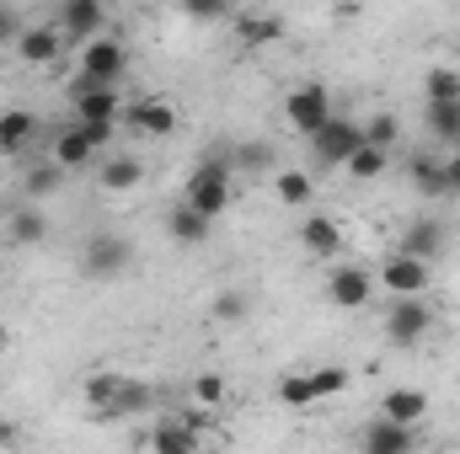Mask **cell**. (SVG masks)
<instances>
[{
	"mask_svg": "<svg viewBox=\"0 0 460 454\" xmlns=\"http://www.w3.org/2000/svg\"><path fill=\"white\" fill-rule=\"evenodd\" d=\"M128 70V48L108 38V32H97V38H86V48H81V75L70 81V97H81V92H92V86H118V75Z\"/></svg>",
	"mask_w": 460,
	"mask_h": 454,
	"instance_id": "obj_1",
	"label": "cell"
},
{
	"mask_svg": "<svg viewBox=\"0 0 460 454\" xmlns=\"http://www.w3.org/2000/svg\"><path fill=\"white\" fill-rule=\"evenodd\" d=\"M182 204H193L204 220H226L230 204H235V198H230V161L226 155L193 166V177H188V188H182Z\"/></svg>",
	"mask_w": 460,
	"mask_h": 454,
	"instance_id": "obj_2",
	"label": "cell"
},
{
	"mask_svg": "<svg viewBox=\"0 0 460 454\" xmlns=\"http://www.w3.org/2000/svg\"><path fill=\"white\" fill-rule=\"evenodd\" d=\"M128 262H134V246H128L118 230H97V235H86V246H81V273L97 278V284L123 278Z\"/></svg>",
	"mask_w": 460,
	"mask_h": 454,
	"instance_id": "obj_3",
	"label": "cell"
},
{
	"mask_svg": "<svg viewBox=\"0 0 460 454\" xmlns=\"http://www.w3.org/2000/svg\"><path fill=\"white\" fill-rule=\"evenodd\" d=\"M305 144H311V155H316V166L322 171H332V166H348V155L364 144V123H353V118L332 113L316 134H305Z\"/></svg>",
	"mask_w": 460,
	"mask_h": 454,
	"instance_id": "obj_4",
	"label": "cell"
},
{
	"mask_svg": "<svg viewBox=\"0 0 460 454\" xmlns=\"http://www.w3.org/2000/svg\"><path fill=\"white\" fill-rule=\"evenodd\" d=\"M284 118H289V128L305 139V134H316L327 118H332V92L322 86V81H305V86H295L289 97H284Z\"/></svg>",
	"mask_w": 460,
	"mask_h": 454,
	"instance_id": "obj_5",
	"label": "cell"
},
{
	"mask_svg": "<svg viewBox=\"0 0 460 454\" xmlns=\"http://www.w3.org/2000/svg\"><path fill=\"white\" fill-rule=\"evenodd\" d=\"M375 284L391 289V300H396V294H423V289L434 284V262H429V257H412V251H391L385 267L375 273Z\"/></svg>",
	"mask_w": 460,
	"mask_h": 454,
	"instance_id": "obj_6",
	"label": "cell"
},
{
	"mask_svg": "<svg viewBox=\"0 0 460 454\" xmlns=\"http://www.w3.org/2000/svg\"><path fill=\"white\" fill-rule=\"evenodd\" d=\"M429 327H434V310L423 305V294H396V305L385 316V337L396 347H412V342L429 337Z\"/></svg>",
	"mask_w": 460,
	"mask_h": 454,
	"instance_id": "obj_7",
	"label": "cell"
},
{
	"mask_svg": "<svg viewBox=\"0 0 460 454\" xmlns=\"http://www.w3.org/2000/svg\"><path fill=\"white\" fill-rule=\"evenodd\" d=\"M369 294H375V273H369V267L343 262V267H332V273H327V300H332L338 310H364V305H369Z\"/></svg>",
	"mask_w": 460,
	"mask_h": 454,
	"instance_id": "obj_8",
	"label": "cell"
},
{
	"mask_svg": "<svg viewBox=\"0 0 460 454\" xmlns=\"http://www.w3.org/2000/svg\"><path fill=\"white\" fill-rule=\"evenodd\" d=\"M54 27H59L65 38H75V43L97 38V32L108 27V0H59V16H54Z\"/></svg>",
	"mask_w": 460,
	"mask_h": 454,
	"instance_id": "obj_9",
	"label": "cell"
},
{
	"mask_svg": "<svg viewBox=\"0 0 460 454\" xmlns=\"http://www.w3.org/2000/svg\"><path fill=\"white\" fill-rule=\"evenodd\" d=\"M118 118H123L134 134H150V139H166V134H177V108H172L166 97H139V102H128Z\"/></svg>",
	"mask_w": 460,
	"mask_h": 454,
	"instance_id": "obj_10",
	"label": "cell"
},
{
	"mask_svg": "<svg viewBox=\"0 0 460 454\" xmlns=\"http://www.w3.org/2000/svg\"><path fill=\"white\" fill-rule=\"evenodd\" d=\"M11 43H16V59H22V65H38V70H43V65H59V54H65V32H59L54 22L22 27Z\"/></svg>",
	"mask_w": 460,
	"mask_h": 454,
	"instance_id": "obj_11",
	"label": "cell"
},
{
	"mask_svg": "<svg viewBox=\"0 0 460 454\" xmlns=\"http://www.w3.org/2000/svg\"><path fill=\"white\" fill-rule=\"evenodd\" d=\"M358 450H364V454H407V450H418V433H412L407 423H396V417H380V412H375V423L358 433Z\"/></svg>",
	"mask_w": 460,
	"mask_h": 454,
	"instance_id": "obj_12",
	"label": "cell"
},
{
	"mask_svg": "<svg viewBox=\"0 0 460 454\" xmlns=\"http://www.w3.org/2000/svg\"><path fill=\"white\" fill-rule=\"evenodd\" d=\"M97 155H102V150L92 144V134H86V123H81V118H75L70 128H59V134H54V161H59L65 171H81V166H92Z\"/></svg>",
	"mask_w": 460,
	"mask_h": 454,
	"instance_id": "obj_13",
	"label": "cell"
},
{
	"mask_svg": "<svg viewBox=\"0 0 460 454\" xmlns=\"http://www.w3.org/2000/svg\"><path fill=\"white\" fill-rule=\"evenodd\" d=\"M380 417H396V423L418 428V423L429 417V390H418V385H396V390H385V396H380Z\"/></svg>",
	"mask_w": 460,
	"mask_h": 454,
	"instance_id": "obj_14",
	"label": "cell"
},
{
	"mask_svg": "<svg viewBox=\"0 0 460 454\" xmlns=\"http://www.w3.org/2000/svg\"><path fill=\"white\" fill-rule=\"evenodd\" d=\"M32 139H38V113H27V108L0 113V155H27Z\"/></svg>",
	"mask_w": 460,
	"mask_h": 454,
	"instance_id": "obj_15",
	"label": "cell"
},
{
	"mask_svg": "<svg viewBox=\"0 0 460 454\" xmlns=\"http://www.w3.org/2000/svg\"><path fill=\"white\" fill-rule=\"evenodd\" d=\"M97 182H102V193H134L145 182V161L139 155H102Z\"/></svg>",
	"mask_w": 460,
	"mask_h": 454,
	"instance_id": "obj_16",
	"label": "cell"
},
{
	"mask_svg": "<svg viewBox=\"0 0 460 454\" xmlns=\"http://www.w3.org/2000/svg\"><path fill=\"white\" fill-rule=\"evenodd\" d=\"M445 220H412V225L402 230V240H396V251H412V257H445Z\"/></svg>",
	"mask_w": 460,
	"mask_h": 454,
	"instance_id": "obj_17",
	"label": "cell"
},
{
	"mask_svg": "<svg viewBox=\"0 0 460 454\" xmlns=\"http://www.w3.org/2000/svg\"><path fill=\"white\" fill-rule=\"evenodd\" d=\"M300 246H305L311 257H338V251H343V225H338L332 214H305Z\"/></svg>",
	"mask_w": 460,
	"mask_h": 454,
	"instance_id": "obj_18",
	"label": "cell"
},
{
	"mask_svg": "<svg viewBox=\"0 0 460 454\" xmlns=\"http://www.w3.org/2000/svg\"><path fill=\"white\" fill-rule=\"evenodd\" d=\"M273 198L284 209H305V204H316V177L300 166H284V171H273Z\"/></svg>",
	"mask_w": 460,
	"mask_h": 454,
	"instance_id": "obj_19",
	"label": "cell"
},
{
	"mask_svg": "<svg viewBox=\"0 0 460 454\" xmlns=\"http://www.w3.org/2000/svg\"><path fill=\"white\" fill-rule=\"evenodd\" d=\"M423 128H429L434 144L456 150L460 144V102H429V108H423Z\"/></svg>",
	"mask_w": 460,
	"mask_h": 454,
	"instance_id": "obj_20",
	"label": "cell"
},
{
	"mask_svg": "<svg viewBox=\"0 0 460 454\" xmlns=\"http://www.w3.org/2000/svg\"><path fill=\"white\" fill-rule=\"evenodd\" d=\"M230 32H235L241 48H268V43L284 38V22H279V16H235Z\"/></svg>",
	"mask_w": 460,
	"mask_h": 454,
	"instance_id": "obj_21",
	"label": "cell"
},
{
	"mask_svg": "<svg viewBox=\"0 0 460 454\" xmlns=\"http://www.w3.org/2000/svg\"><path fill=\"white\" fill-rule=\"evenodd\" d=\"M391 155H396V150H385V144H369V139H364V144L348 155L343 171L353 177V182H375V177H385V171H391Z\"/></svg>",
	"mask_w": 460,
	"mask_h": 454,
	"instance_id": "obj_22",
	"label": "cell"
},
{
	"mask_svg": "<svg viewBox=\"0 0 460 454\" xmlns=\"http://www.w3.org/2000/svg\"><path fill=\"white\" fill-rule=\"evenodd\" d=\"M5 235H11V246H43L49 240V220L32 204H16L11 220H5Z\"/></svg>",
	"mask_w": 460,
	"mask_h": 454,
	"instance_id": "obj_23",
	"label": "cell"
},
{
	"mask_svg": "<svg viewBox=\"0 0 460 454\" xmlns=\"http://www.w3.org/2000/svg\"><path fill=\"white\" fill-rule=\"evenodd\" d=\"M166 230H172V240H177V246H204V240H209V230H215V220H204L193 204H177V209H172V220H166Z\"/></svg>",
	"mask_w": 460,
	"mask_h": 454,
	"instance_id": "obj_24",
	"label": "cell"
},
{
	"mask_svg": "<svg viewBox=\"0 0 460 454\" xmlns=\"http://www.w3.org/2000/svg\"><path fill=\"white\" fill-rule=\"evenodd\" d=\"M199 444H204V439H199L193 423H161V428L150 433V450L155 454H193Z\"/></svg>",
	"mask_w": 460,
	"mask_h": 454,
	"instance_id": "obj_25",
	"label": "cell"
},
{
	"mask_svg": "<svg viewBox=\"0 0 460 454\" xmlns=\"http://www.w3.org/2000/svg\"><path fill=\"white\" fill-rule=\"evenodd\" d=\"M65 188V166L49 155V161H38V166H27V177H22V193L27 198H49V193H59Z\"/></svg>",
	"mask_w": 460,
	"mask_h": 454,
	"instance_id": "obj_26",
	"label": "cell"
},
{
	"mask_svg": "<svg viewBox=\"0 0 460 454\" xmlns=\"http://www.w3.org/2000/svg\"><path fill=\"white\" fill-rule=\"evenodd\" d=\"M279 406H289V412H305V406H316L311 369H289V374L279 380Z\"/></svg>",
	"mask_w": 460,
	"mask_h": 454,
	"instance_id": "obj_27",
	"label": "cell"
},
{
	"mask_svg": "<svg viewBox=\"0 0 460 454\" xmlns=\"http://www.w3.org/2000/svg\"><path fill=\"white\" fill-rule=\"evenodd\" d=\"M70 102H75V118H118L123 113L118 86H92V92H81V97H70Z\"/></svg>",
	"mask_w": 460,
	"mask_h": 454,
	"instance_id": "obj_28",
	"label": "cell"
},
{
	"mask_svg": "<svg viewBox=\"0 0 460 454\" xmlns=\"http://www.w3.org/2000/svg\"><path fill=\"white\" fill-rule=\"evenodd\" d=\"M118 390H123V374H118V369H97V374H86V406H92V417H102V412L113 406Z\"/></svg>",
	"mask_w": 460,
	"mask_h": 454,
	"instance_id": "obj_29",
	"label": "cell"
},
{
	"mask_svg": "<svg viewBox=\"0 0 460 454\" xmlns=\"http://www.w3.org/2000/svg\"><path fill=\"white\" fill-rule=\"evenodd\" d=\"M407 171H412L418 193L445 198V155H412V161H407Z\"/></svg>",
	"mask_w": 460,
	"mask_h": 454,
	"instance_id": "obj_30",
	"label": "cell"
},
{
	"mask_svg": "<svg viewBox=\"0 0 460 454\" xmlns=\"http://www.w3.org/2000/svg\"><path fill=\"white\" fill-rule=\"evenodd\" d=\"M150 406V385H139V380H123V390L113 396V406L102 412L108 423H118V417H134V412H145Z\"/></svg>",
	"mask_w": 460,
	"mask_h": 454,
	"instance_id": "obj_31",
	"label": "cell"
},
{
	"mask_svg": "<svg viewBox=\"0 0 460 454\" xmlns=\"http://www.w3.org/2000/svg\"><path fill=\"white\" fill-rule=\"evenodd\" d=\"M423 102H460V70H429L423 75Z\"/></svg>",
	"mask_w": 460,
	"mask_h": 454,
	"instance_id": "obj_32",
	"label": "cell"
},
{
	"mask_svg": "<svg viewBox=\"0 0 460 454\" xmlns=\"http://www.w3.org/2000/svg\"><path fill=\"white\" fill-rule=\"evenodd\" d=\"M311 385H316V401H332V396H343L353 385V374L343 363H322V369H311Z\"/></svg>",
	"mask_w": 460,
	"mask_h": 454,
	"instance_id": "obj_33",
	"label": "cell"
},
{
	"mask_svg": "<svg viewBox=\"0 0 460 454\" xmlns=\"http://www.w3.org/2000/svg\"><path fill=\"white\" fill-rule=\"evenodd\" d=\"M226 380H220V374H199V380H193V401H199V406H204V412H215V406H226Z\"/></svg>",
	"mask_w": 460,
	"mask_h": 454,
	"instance_id": "obj_34",
	"label": "cell"
},
{
	"mask_svg": "<svg viewBox=\"0 0 460 454\" xmlns=\"http://www.w3.org/2000/svg\"><path fill=\"white\" fill-rule=\"evenodd\" d=\"M246 310H252V300H246L241 289H226V294L215 300V321H226V327H241V321H246Z\"/></svg>",
	"mask_w": 460,
	"mask_h": 454,
	"instance_id": "obj_35",
	"label": "cell"
},
{
	"mask_svg": "<svg viewBox=\"0 0 460 454\" xmlns=\"http://www.w3.org/2000/svg\"><path fill=\"white\" fill-rule=\"evenodd\" d=\"M364 139L369 144H385V150H396V139H402V123L391 113H375L369 123H364Z\"/></svg>",
	"mask_w": 460,
	"mask_h": 454,
	"instance_id": "obj_36",
	"label": "cell"
},
{
	"mask_svg": "<svg viewBox=\"0 0 460 454\" xmlns=\"http://www.w3.org/2000/svg\"><path fill=\"white\" fill-rule=\"evenodd\" d=\"M177 5L193 22H220V16H230V0H177Z\"/></svg>",
	"mask_w": 460,
	"mask_h": 454,
	"instance_id": "obj_37",
	"label": "cell"
},
{
	"mask_svg": "<svg viewBox=\"0 0 460 454\" xmlns=\"http://www.w3.org/2000/svg\"><path fill=\"white\" fill-rule=\"evenodd\" d=\"M445 193H460V144L445 150Z\"/></svg>",
	"mask_w": 460,
	"mask_h": 454,
	"instance_id": "obj_38",
	"label": "cell"
},
{
	"mask_svg": "<svg viewBox=\"0 0 460 454\" xmlns=\"http://www.w3.org/2000/svg\"><path fill=\"white\" fill-rule=\"evenodd\" d=\"M16 439H22V433H16V423H5V417H0V450H5V444H16Z\"/></svg>",
	"mask_w": 460,
	"mask_h": 454,
	"instance_id": "obj_39",
	"label": "cell"
},
{
	"mask_svg": "<svg viewBox=\"0 0 460 454\" xmlns=\"http://www.w3.org/2000/svg\"><path fill=\"white\" fill-rule=\"evenodd\" d=\"M0 5H16V0H0Z\"/></svg>",
	"mask_w": 460,
	"mask_h": 454,
	"instance_id": "obj_40",
	"label": "cell"
}]
</instances>
